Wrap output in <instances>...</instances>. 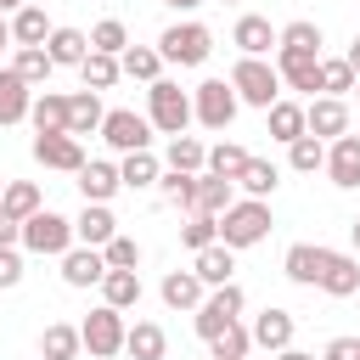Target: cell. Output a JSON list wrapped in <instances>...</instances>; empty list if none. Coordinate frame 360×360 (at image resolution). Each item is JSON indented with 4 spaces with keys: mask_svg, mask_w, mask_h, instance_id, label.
Returning <instances> with one entry per match:
<instances>
[{
    "mask_svg": "<svg viewBox=\"0 0 360 360\" xmlns=\"http://www.w3.org/2000/svg\"><path fill=\"white\" fill-rule=\"evenodd\" d=\"M270 225H276V219H270V202H264V197H242V202H231V208L219 214V242L242 253V248L264 242Z\"/></svg>",
    "mask_w": 360,
    "mask_h": 360,
    "instance_id": "obj_1",
    "label": "cell"
},
{
    "mask_svg": "<svg viewBox=\"0 0 360 360\" xmlns=\"http://www.w3.org/2000/svg\"><path fill=\"white\" fill-rule=\"evenodd\" d=\"M146 124L163 135H186L191 124V90H180L174 79H152L146 84Z\"/></svg>",
    "mask_w": 360,
    "mask_h": 360,
    "instance_id": "obj_2",
    "label": "cell"
},
{
    "mask_svg": "<svg viewBox=\"0 0 360 360\" xmlns=\"http://www.w3.org/2000/svg\"><path fill=\"white\" fill-rule=\"evenodd\" d=\"M231 90H236V101H248V107H270V101H281V73H276V62H264V56H242L236 68H231Z\"/></svg>",
    "mask_w": 360,
    "mask_h": 360,
    "instance_id": "obj_3",
    "label": "cell"
},
{
    "mask_svg": "<svg viewBox=\"0 0 360 360\" xmlns=\"http://www.w3.org/2000/svg\"><path fill=\"white\" fill-rule=\"evenodd\" d=\"M208 51H214V34H208L202 22H174V28L158 34V56L174 62V68H202Z\"/></svg>",
    "mask_w": 360,
    "mask_h": 360,
    "instance_id": "obj_4",
    "label": "cell"
},
{
    "mask_svg": "<svg viewBox=\"0 0 360 360\" xmlns=\"http://www.w3.org/2000/svg\"><path fill=\"white\" fill-rule=\"evenodd\" d=\"M22 248L39 253V259H62V253L73 248V219H62V214H51V208L28 214V219H22Z\"/></svg>",
    "mask_w": 360,
    "mask_h": 360,
    "instance_id": "obj_5",
    "label": "cell"
},
{
    "mask_svg": "<svg viewBox=\"0 0 360 360\" xmlns=\"http://www.w3.org/2000/svg\"><path fill=\"white\" fill-rule=\"evenodd\" d=\"M242 304H248V298H242V287H236V281L208 287V292H202V304L191 309V315H197V338H202V343H208V338H219V332L242 315Z\"/></svg>",
    "mask_w": 360,
    "mask_h": 360,
    "instance_id": "obj_6",
    "label": "cell"
},
{
    "mask_svg": "<svg viewBox=\"0 0 360 360\" xmlns=\"http://www.w3.org/2000/svg\"><path fill=\"white\" fill-rule=\"evenodd\" d=\"M236 90H231V79H202L197 90H191V118L202 124V129H231V118H236Z\"/></svg>",
    "mask_w": 360,
    "mask_h": 360,
    "instance_id": "obj_7",
    "label": "cell"
},
{
    "mask_svg": "<svg viewBox=\"0 0 360 360\" xmlns=\"http://www.w3.org/2000/svg\"><path fill=\"white\" fill-rule=\"evenodd\" d=\"M79 338H84V349H90L96 360H112V354H124V309H112V304L90 309V315L79 321Z\"/></svg>",
    "mask_w": 360,
    "mask_h": 360,
    "instance_id": "obj_8",
    "label": "cell"
},
{
    "mask_svg": "<svg viewBox=\"0 0 360 360\" xmlns=\"http://www.w3.org/2000/svg\"><path fill=\"white\" fill-rule=\"evenodd\" d=\"M101 141H107L112 152H146V146H152V124H146V112L112 107V112L101 118Z\"/></svg>",
    "mask_w": 360,
    "mask_h": 360,
    "instance_id": "obj_9",
    "label": "cell"
},
{
    "mask_svg": "<svg viewBox=\"0 0 360 360\" xmlns=\"http://www.w3.org/2000/svg\"><path fill=\"white\" fill-rule=\"evenodd\" d=\"M343 129H349V101H343V96H309V107H304V135L338 141Z\"/></svg>",
    "mask_w": 360,
    "mask_h": 360,
    "instance_id": "obj_10",
    "label": "cell"
},
{
    "mask_svg": "<svg viewBox=\"0 0 360 360\" xmlns=\"http://www.w3.org/2000/svg\"><path fill=\"white\" fill-rule=\"evenodd\" d=\"M34 163L39 169H62V174H79L84 169V141L79 135H34Z\"/></svg>",
    "mask_w": 360,
    "mask_h": 360,
    "instance_id": "obj_11",
    "label": "cell"
},
{
    "mask_svg": "<svg viewBox=\"0 0 360 360\" xmlns=\"http://www.w3.org/2000/svg\"><path fill=\"white\" fill-rule=\"evenodd\" d=\"M321 169H326V180H332L338 191H354V186H360V135L343 129V135L326 146V163H321Z\"/></svg>",
    "mask_w": 360,
    "mask_h": 360,
    "instance_id": "obj_12",
    "label": "cell"
},
{
    "mask_svg": "<svg viewBox=\"0 0 360 360\" xmlns=\"http://www.w3.org/2000/svg\"><path fill=\"white\" fill-rule=\"evenodd\" d=\"M276 73L287 90H304V96L321 90V56H309V51H276Z\"/></svg>",
    "mask_w": 360,
    "mask_h": 360,
    "instance_id": "obj_13",
    "label": "cell"
},
{
    "mask_svg": "<svg viewBox=\"0 0 360 360\" xmlns=\"http://www.w3.org/2000/svg\"><path fill=\"white\" fill-rule=\"evenodd\" d=\"M326 298H354L360 292V259L354 253H332L326 248V270H321V281H315Z\"/></svg>",
    "mask_w": 360,
    "mask_h": 360,
    "instance_id": "obj_14",
    "label": "cell"
},
{
    "mask_svg": "<svg viewBox=\"0 0 360 360\" xmlns=\"http://www.w3.org/2000/svg\"><path fill=\"white\" fill-rule=\"evenodd\" d=\"M101 276H107V259H101V248H68L62 253V281L68 287H101Z\"/></svg>",
    "mask_w": 360,
    "mask_h": 360,
    "instance_id": "obj_15",
    "label": "cell"
},
{
    "mask_svg": "<svg viewBox=\"0 0 360 360\" xmlns=\"http://www.w3.org/2000/svg\"><path fill=\"white\" fill-rule=\"evenodd\" d=\"M112 236H118L112 208H107V202H84V214L73 219V242H84V248H107Z\"/></svg>",
    "mask_w": 360,
    "mask_h": 360,
    "instance_id": "obj_16",
    "label": "cell"
},
{
    "mask_svg": "<svg viewBox=\"0 0 360 360\" xmlns=\"http://www.w3.org/2000/svg\"><path fill=\"white\" fill-rule=\"evenodd\" d=\"M281 270H287V281L315 287V281H321V270H326V248H321V242H292V248H287V259H281Z\"/></svg>",
    "mask_w": 360,
    "mask_h": 360,
    "instance_id": "obj_17",
    "label": "cell"
},
{
    "mask_svg": "<svg viewBox=\"0 0 360 360\" xmlns=\"http://www.w3.org/2000/svg\"><path fill=\"white\" fill-rule=\"evenodd\" d=\"M248 338H253V349H270V354H276V349H287V343H292V315L270 304V309H259V315H253Z\"/></svg>",
    "mask_w": 360,
    "mask_h": 360,
    "instance_id": "obj_18",
    "label": "cell"
},
{
    "mask_svg": "<svg viewBox=\"0 0 360 360\" xmlns=\"http://www.w3.org/2000/svg\"><path fill=\"white\" fill-rule=\"evenodd\" d=\"M231 45L242 51V56H270L276 51V28H270V17H236V28H231Z\"/></svg>",
    "mask_w": 360,
    "mask_h": 360,
    "instance_id": "obj_19",
    "label": "cell"
},
{
    "mask_svg": "<svg viewBox=\"0 0 360 360\" xmlns=\"http://www.w3.org/2000/svg\"><path fill=\"white\" fill-rule=\"evenodd\" d=\"M191 270H197V281H202V287H219V281H231V270H236V248L208 242V248H197Z\"/></svg>",
    "mask_w": 360,
    "mask_h": 360,
    "instance_id": "obj_20",
    "label": "cell"
},
{
    "mask_svg": "<svg viewBox=\"0 0 360 360\" xmlns=\"http://www.w3.org/2000/svg\"><path fill=\"white\" fill-rule=\"evenodd\" d=\"M124 354H129V360H163V354H169L163 326H158V321H135V326H124Z\"/></svg>",
    "mask_w": 360,
    "mask_h": 360,
    "instance_id": "obj_21",
    "label": "cell"
},
{
    "mask_svg": "<svg viewBox=\"0 0 360 360\" xmlns=\"http://www.w3.org/2000/svg\"><path fill=\"white\" fill-rule=\"evenodd\" d=\"M45 56H51L56 68H79V62L90 56V34H84V28H51Z\"/></svg>",
    "mask_w": 360,
    "mask_h": 360,
    "instance_id": "obj_22",
    "label": "cell"
},
{
    "mask_svg": "<svg viewBox=\"0 0 360 360\" xmlns=\"http://www.w3.org/2000/svg\"><path fill=\"white\" fill-rule=\"evenodd\" d=\"M28 118H34V135H62V129H68V96L39 90V96L28 101Z\"/></svg>",
    "mask_w": 360,
    "mask_h": 360,
    "instance_id": "obj_23",
    "label": "cell"
},
{
    "mask_svg": "<svg viewBox=\"0 0 360 360\" xmlns=\"http://www.w3.org/2000/svg\"><path fill=\"white\" fill-rule=\"evenodd\" d=\"M101 118H107V107H101V90H79V96H68V135H90V129H101Z\"/></svg>",
    "mask_w": 360,
    "mask_h": 360,
    "instance_id": "obj_24",
    "label": "cell"
},
{
    "mask_svg": "<svg viewBox=\"0 0 360 360\" xmlns=\"http://www.w3.org/2000/svg\"><path fill=\"white\" fill-rule=\"evenodd\" d=\"M124 180H118V163H101V158H90L84 169H79V191H84V202H112V191H118Z\"/></svg>",
    "mask_w": 360,
    "mask_h": 360,
    "instance_id": "obj_25",
    "label": "cell"
},
{
    "mask_svg": "<svg viewBox=\"0 0 360 360\" xmlns=\"http://www.w3.org/2000/svg\"><path fill=\"white\" fill-rule=\"evenodd\" d=\"M231 202H236V180H225V174H208V169H202V174H197V208H191V214H214V219H219Z\"/></svg>",
    "mask_w": 360,
    "mask_h": 360,
    "instance_id": "obj_26",
    "label": "cell"
},
{
    "mask_svg": "<svg viewBox=\"0 0 360 360\" xmlns=\"http://www.w3.org/2000/svg\"><path fill=\"white\" fill-rule=\"evenodd\" d=\"M158 292H163V304H169V309H197V304H202V292H208V287H202V281H197V270H169V276H163V287H158Z\"/></svg>",
    "mask_w": 360,
    "mask_h": 360,
    "instance_id": "obj_27",
    "label": "cell"
},
{
    "mask_svg": "<svg viewBox=\"0 0 360 360\" xmlns=\"http://www.w3.org/2000/svg\"><path fill=\"white\" fill-rule=\"evenodd\" d=\"M51 39V17L28 0V6H17L11 11V45H45Z\"/></svg>",
    "mask_w": 360,
    "mask_h": 360,
    "instance_id": "obj_28",
    "label": "cell"
},
{
    "mask_svg": "<svg viewBox=\"0 0 360 360\" xmlns=\"http://www.w3.org/2000/svg\"><path fill=\"white\" fill-rule=\"evenodd\" d=\"M11 73L34 90V84H51V73H56V62L45 56V45H17V56H11Z\"/></svg>",
    "mask_w": 360,
    "mask_h": 360,
    "instance_id": "obj_29",
    "label": "cell"
},
{
    "mask_svg": "<svg viewBox=\"0 0 360 360\" xmlns=\"http://www.w3.org/2000/svg\"><path fill=\"white\" fill-rule=\"evenodd\" d=\"M236 186H242L248 197H270V191L281 186V169H276L270 158H253V152H248V163L236 169Z\"/></svg>",
    "mask_w": 360,
    "mask_h": 360,
    "instance_id": "obj_30",
    "label": "cell"
},
{
    "mask_svg": "<svg viewBox=\"0 0 360 360\" xmlns=\"http://www.w3.org/2000/svg\"><path fill=\"white\" fill-rule=\"evenodd\" d=\"M101 304L135 309V304H141V270H107V276H101Z\"/></svg>",
    "mask_w": 360,
    "mask_h": 360,
    "instance_id": "obj_31",
    "label": "cell"
},
{
    "mask_svg": "<svg viewBox=\"0 0 360 360\" xmlns=\"http://www.w3.org/2000/svg\"><path fill=\"white\" fill-rule=\"evenodd\" d=\"M28 101H34V90L11 68H0V124H22L28 118Z\"/></svg>",
    "mask_w": 360,
    "mask_h": 360,
    "instance_id": "obj_32",
    "label": "cell"
},
{
    "mask_svg": "<svg viewBox=\"0 0 360 360\" xmlns=\"http://www.w3.org/2000/svg\"><path fill=\"white\" fill-rule=\"evenodd\" d=\"M158 174H163V163L152 158V146H146V152H124V163H118V180H124L129 191H146V186H158Z\"/></svg>",
    "mask_w": 360,
    "mask_h": 360,
    "instance_id": "obj_33",
    "label": "cell"
},
{
    "mask_svg": "<svg viewBox=\"0 0 360 360\" xmlns=\"http://www.w3.org/2000/svg\"><path fill=\"white\" fill-rule=\"evenodd\" d=\"M264 118H270V141H281V146L304 135V107H298V101H270Z\"/></svg>",
    "mask_w": 360,
    "mask_h": 360,
    "instance_id": "obj_34",
    "label": "cell"
},
{
    "mask_svg": "<svg viewBox=\"0 0 360 360\" xmlns=\"http://www.w3.org/2000/svg\"><path fill=\"white\" fill-rule=\"evenodd\" d=\"M79 349H84V338H79V326H68V321L45 326V338H39V360H73Z\"/></svg>",
    "mask_w": 360,
    "mask_h": 360,
    "instance_id": "obj_35",
    "label": "cell"
},
{
    "mask_svg": "<svg viewBox=\"0 0 360 360\" xmlns=\"http://www.w3.org/2000/svg\"><path fill=\"white\" fill-rule=\"evenodd\" d=\"M276 51H309V56H321V22L298 17V22L276 28Z\"/></svg>",
    "mask_w": 360,
    "mask_h": 360,
    "instance_id": "obj_36",
    "label": "cell"
},
{
    "mask_svg": "<svg viewBox=\"0 0 360 360\" xmlns=\"http://www.w3.org/2000/svg\"><path fill=\"white\" fill-rule=\"evenodd\" d=\"M118 68H124L129 79H141V84H152V79L163 73V56H158V45H124V56H118Z\"/></svg>",
    "mask_w": 360,
    "mask_h": 360,
    "instance_id": "obj_37",
    "label": "cell"
},
{
    "mask_svg": "<svg viewBox=\"0 0 360 360\" xmlns=\"http://www.w3.org/2000/svg\"><path fill=\"white\" fill-rule=\"evenodd\" d=\"M118 56H107V51H90L84 62H79V79H84V90H112L118 84Z\"/></svg>",
    "mask_w": 360,
    "mask_h": 360,
    "instance_id": "obj_38",
    "label": "cell"
},
{
    "mask_svg": "<svg viewBox=\"0 0 360 360\" xmlns=\"http://www.w3.org/2000/svg\"><path fill=\"white\" fill-rule=\"evenodd\" d=\"M0 208H6L11 219H28V214H39L45 202H39V186H34V180H6V191H0Z\"/></svg>",
    "mask_w": 360,
    "mask_h": 360,
    "instance_id": "obj_39",
    "label": "cell"
},
{
    "mask_svg": "<svg viewBox=\"0 0 360 360\" xmlns=\"http://www.w3.org/2000/svg\"><path fill=\"white\" fill-rule=\"evenodd\" d=\"M202 158H208V146H202L197 135H169V169H180V174H202Z\"/></svg>",
    "mask_w": 360,
    "mask_h": 360,
    "instance_id": "obj_40",
    "label": "cell"
},
{
    "mask_svg": "<svg viewBox=\"0 0 360 360\" xmlns=\"http://www.w3.org/2000/svg\"><path fill=\"white\" fill-rule=\"evenodd\" d=\"M242 163H248V146H236V141H219V146H208V158H202V169H208V174H225V180H236Z\"/></svg>",
    "mask_w": 360,
    "mask_h": 360,
    "instance_id": "obj_41",
    "label": "cell"
},
{
    "mask_svg": "<svg viewBox=\"0 0 360 360\" xmlns=\"http://www.w3.org/2000/svg\"><path fill=\"white\" fill-rule=\"evenodd\" d=\"M287 163H292L298 174H315V169L326 163V141H315V135H298V141H287Z\"/></svg>",
    "mask_w": 360,
    "mask_h": 360,
    "instance_id": "obj_42",
    "label": "cell"
},
{
    "mask_svg": "<svg viewBox=\"0 0 360 360\" xmlns=\"http://www.w3.org/2000/svg\"><path fill=\"white\" fill-rule=\"evenodd\" d=\"M208 349H214V360H248L253 338H248V326H242V321H231L219 338H208Z\"/></svg>",
    "mask_w": 360,
    "mask_h": 360,
    "instance_id": "obj_43",
    "label": "cell"
},
{
    "mask_svg": "<svg viewBox=\"0 0 360 360\" xmlns=\"http://www.w3.org/2000/svg\"><path fill=\"white\" fill-rule=\"evenodd\" d=\"M124 45H129V28H124L118 17H101V22L90 28V51H107V56H124Z\"/></svg>",
    "mask_w": 360,
    "mask_h": 360,
    "instance_id": "obj_44",
    "label": "cell"
},
{
    "mask_svg": "<svg viewBox=\"0 0 360 360\" xmlns=\"http://www.w3.org/2000/svg\"><path fill=\"white\" fill-rule=\"evenodd\" d=\"M354 90V68L343 56H321V96H349Z\"/></svg>",
    "mask_w": 360,
    "mask_h": 360,
    "instance_id": "obj_45",
    "label": "cell"
},
{
    "mask_svg": "<svg viewBox=\"0 0 360 360\" xmlns=\"http://www.w3.org/2000/svg\"><path fill=\"white\" fill-rule=\"evenodd\" d=\"M158 186H163V197L174 202V208H197V174H180V169H169V174H158Z\"/></svg>",
    "mask_w": 360,
    "mask_h": 360,
    "instance_id": "obj_46",
    "label": "cell"
},
{
    "mask_svg": "<svg viewBox=\"0 0 360 360\" xmlns=\"http://www.w3.org/2000/svg\"><path fill=\"white\" fill-rule=\"evenodd\" d=\"M180 242L197 253V248H208V242H219V219L214 214H191L186 225H180Z\"/></svg>",
    "mask_w": 360,
    "mask_h": 360,
    "instance_id": "obj_47",
    "label": "cell"
},
{
    "mask_svg": "<svg viewBox=\"0 0 360 360\" xmlns=\"http://www.w3.org/2000/svg\"><path fill=\"white\" fill-rule=\"evenodd\" d=\"M101 259H107V270H135V264H141V242H135V236H112V242L101 248Z\"/></svg>",
    "mask_w": 360,
    "mask_h": 360,
    "instance_id": "obj_48",
    "label": "cell"
},
{
    "mask_svg": "<svg viewBox=\"0 0 360 360\" xmlns=\"http://www.w3.org/2000/svg\"><path fill=\"white\" fill-rule=\"evenodd\" d=\"M17 281H22V253L0 248V287H17Z\"/></svg>",
    "mask_w": 360,
    "mask_h": 360,
    "instance_id": "obj_49",
    "label": "cell"
},
{
    "mask_svg": "<svg viewBox=\"0 0 360 360\" xmlns=\"http://www.w3.org/2000/svg\"><path fill=\"white\" fill-rule=\"evenodd\" d=\"M321 360H360V338H332Z\"/></svg>",
    "mask_w": 360,
    "mask_h": 360,
    "instance_id": "obj_50",
    "label": "cell"
},
{
    "mask_svg": "<svg viewBox=\"0 0 360 360\" xmlns=\"http://www.w3.org/2000/svg\"><path fill=\"white\" fill-rule=\"evenodd\" d=\"M0 248H22V219H11L0 208Z\"/></svg>",
    "mask_w": 360,
    "mask_h": 360,
    "instance_id": "obj_51",
    "label": "cell"
},
{
    "mask_svg": "<svg viewBox=\"0 0 360 360\" xmlns=\"http://www.w3.org/2000/svg\"><path fill=\"white\" fill-rule=\"evenodd\" d=\"M343 62H349V68H354V79H360V34H354V45L343 51Z\"/></svg>",
    "mask_w": 360,
    "mask_h": 360,
    "instance_id": "obj_52",
    "label": "cell"
},
{
    "mask_svg": "<svg viewBox=\"0 0 360 360\" xmlns=\"http://www.w3.org/2000/svg\"><path fill=\"white\" fill-rule=\"evenodd\" d=\"M276 360H315V354H304V349H292V343H287V349H276Z\"/></svg>",
    "mask_w": 360,
    "mask_h": 360,
    "instance_id": "obj_53",
    "label": "cell"
},
{
    "mask_svg": "<svg viewBox=\"0 0 360 360\" xmlns=\"http://www.w3.org/2000/svg\"><path fill=\"white\" fill-rule=\"evenodd\" d=\"M6 45H11V17L0 11V51H6Z\"/></svg>",
    "mask_w": 360,
    "mask_h": 360,
    "instance_id": "obj_54",
    "label": "cell"
},
{
    "mask_svg": "<svg viewBox=\"0 0 360 360\" xmlns=\"http://www.w3.org/2000/svg\"><path fill=\"white\" fill-rule=\"evenodd\" d=\"M163 6H174V11H197L202 0H163Z\"/></svg>",
    "mask_w": 360,
    "mask_h": 360,
    "instance_id": "obj_55",
    "label": "cell"
},
{
    "mask_svg": "<svg viewBox=\"0 0 360 360\" xmlns=\"http://www.w3.org/2000/svg\"><path fill=\"white\" fill-rule=\"evenodd\" d=\"M349 236H354V259H360V219H354V225H349Z\"/></svg>",
    "mask_w": 360,
    "mask_h": 360,
    "instance_id": "obj_56",
    "label": "cell"
},
{
    "mask_svg": "<svg viewBox=\"0 0 360 360\" xmlns=\"http://www.w3.org/2000/svg\"><path fill=\"white\" fill-rule=\"evenodd\" d=\"M17 6H28V0H0V11H6V17H11V11H17Z\"/></svg>",
    "mask_w": 360,
    "mask_h": 360,
    "instance_id": "obj_57",
    "label": "cell"
},
{
    "mask_svg": "<svg viewBox=\"0 0 360 360\" xmlns=\"http://www.w3.org/2000/svg\"><path fill=\"white\" fill-rule=\"evenodd\" d=\"M354 101H360V79H354Z\"/></svg>",
    "mask_w": 360,
    "mask_h": 360,
    "instance_id": "obj_58",
    "label": "cell"
},
{
    "mask_svg": "<svg viewBox=\"0 0 360 360\" xmlns=\"http://www.w3.org/2000/svg\"><path fill=\"white\" fill-rule=\"evenodd\" d=\"M0 191H6V180H0Z\"/></svg>",
    "mask_w": 360,
    "mask_h": 360,
    "instance_id": "obj_59",
    "label": "cell"
},
{
    "mask_svg": "<svg viewBox=\"0 0 360 360\" xmlns=\"http://www.w3.org/2000/svg\"><path fill=\"white\" fill-rule=\"evenodd\" d=\"M225 6H236V0H225Z\"/></svg>",
    "mask_w": 360,
    "mask_h": 360,
    "instance_id": "obj_60",
    "label": "cell"
}]
</instances>
